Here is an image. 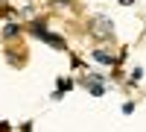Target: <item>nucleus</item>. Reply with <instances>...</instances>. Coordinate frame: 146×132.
Masks as SVG:
<instances>
[{"label": "nucleus", "instance_id": "nucleus-1", "mask_svg": "<svg viewBox=\"0 0 146 132\" xmlns=\"http://www.w3.org/2000/svg\"><path fill=\"white\" fill-rule=\"evenodd\" d=\"M91 32H94V35H100V38H105V35H111V32H114V27H111V21H108V18L100 15V18H94V21H91Z\"/></svg>", "mask_w": 146, "mask_h": 132}, {"label": "nucleus", "instance_id": "nucleus-2", "mask_svg": "<svg viewBox=\"0 0 146 132\" xmlns=\"http://www.w3.org/2000/svg\"><path fill=\"white\" fill-rule=\"evenodd\" d=\"M94 59H96V62H102V65H114V56L105 53V50H94Z\"/></svg>", "mask_w": 146, "mask_h": 132}]
</instances>
